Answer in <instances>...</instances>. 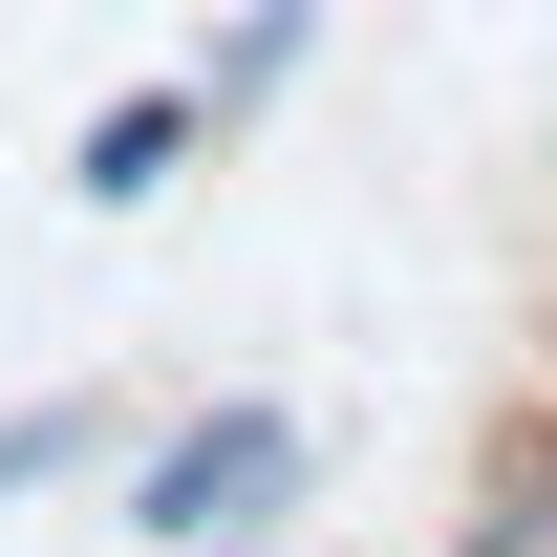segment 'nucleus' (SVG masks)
<instances>
[{"label":"nucleus","instance_id":"2","mask_svg":"<svg viewBox=\"0 0 557 557\" xmlns=\"http://www.w3.org/2000/svg\"><path fill=\"white\" fill-rule=\"evenodd\" d=\"M194 150H214V86H194V65H172V86H108V108L65 129V194H86V214H150Z\"/></svg>","mask_w":557,"mask_h":557},{"label":"nucleus","instance_id":"3","mask_svg":"<svg viewBox=\"0 0 557 557\" xmlns=\"http://www.w3.org/2000/svg\"><path fill=\"white\" fill-rule=\"evenodd\" d=\"M300 65H322V0H236V22L194 44V86H214V129H236V108H278Z\"/></svg>","mask_w":557,"mask_h":557},{"label":"nucleus","instance_id":"1","mask_svg":"<svg viewBox=\"0 0 557 557\" xmlns=\"http://www.w3.org/2000/svg\"><path fill=\"white\" fill-rule=\"evenodd\" d=\"M258 515H300V408L278 386H214V408H172L129 450V536L214 557V536H258Z\"/></svg>","mask_w":557,"mask_h":557},{"label":"nucleus","instance_id":"4","mask_svg":"<svg viewBox=\"0 0 557 557\" xmlns=\"http://www.w3.org/2000/svg\"><path fill=\"white\" fill-rule=\"evenodd\" d=\"M86 450H108V408H86V386H44V408H0V515H22V493H65Z\"/></svg>","mask_w":557,"mask_h":557}]
</instances>
